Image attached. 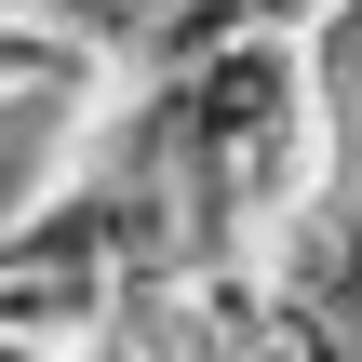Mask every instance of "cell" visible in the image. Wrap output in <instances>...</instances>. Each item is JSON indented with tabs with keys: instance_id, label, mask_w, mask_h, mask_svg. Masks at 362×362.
Instances as JSON below:
<instances>
[{
	"instance_id": "cell-1",
	"label": "cell",
	"mask_w": 362,
	"mask_h": 362,
	"mask_svg": "<svg viewBox=\"0 0 362 362\" xmlns=\"http://www.w3.org/2000/svg\"><path fill=\"white\" fill-rule=\"evenodd\" d=\"M255 269H269V296H296V309H336V296L362 282V215H349V188H336V202H296V215H269Z\"/></svg>"
},
{
	"instance_id": "cell-2",
	"label": "cell",
	"mask_w": 362,
	"mask_h": 362,
	"mask_svg": "<svg viewBox=\"0 0 362 362\" xmlns=\"http://www.w3.org/2000/svg\"><path fill=\"white\" fill-rule=\"evenodd\" d=\"M0 94H54V107H107V54L67 13H0Z\"/></svg>"
},
{
	"instance_id": "cell-3",
	"label": "cell",
	"mask_w": 362,
	"mask_h": 362,
	"mask_svg": "<svg viewBox=\"0 0 362 362\" xmlns=\"http://www.w3.org/2000/svg\"><path fill=\"white\" fill-rule=\"evenodd\" d=\"M242 362H349V336H336V309H296V296H269V322L242 336Z\"/></svg>"
}]
</instances>
